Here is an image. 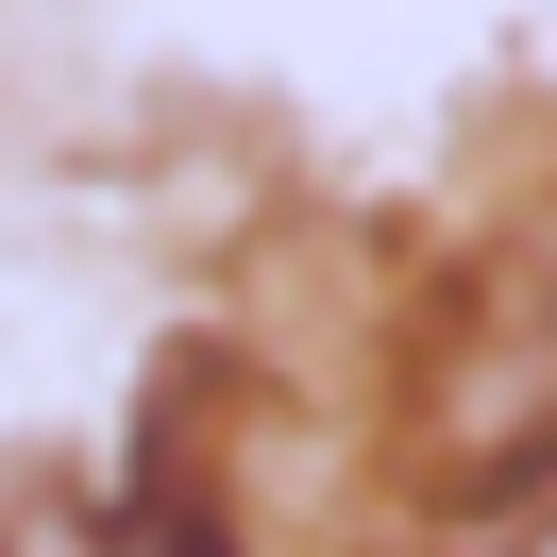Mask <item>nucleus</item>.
<instances>
[{
	"instance_id": "f257e3e1",
	"label": "nucleus",
	"mask_w": 557,
	"mask_h": 557,
	"mask_svg": "<svg viewBox=\"0 0 557 557\" xmlns=\"http://www.w3.org/2000/svg\"><path fill=\"white\" fill-rule=\"evenodd\" d=\"M422 456L473 507H523L557 473V220H523L473 287H456L440 355H422Z\"/></svg>"
},
{
	"instance_id": "f03ea898",
	"label": "nucleus",
	"mask_w": 557,
	"mask_h": 557,
	"mask_svg": "<svg viewBox=\"0 0 557 557\" xmlns=\"http://www.w3.org/2000/svg\"><path fill=\"white\" fill-rule=\"evenodd\" d=\"M119 557H237V541H220V507H203V490H170V473H152L136 507H119Z\"/></svg>"
}]
</instances>
